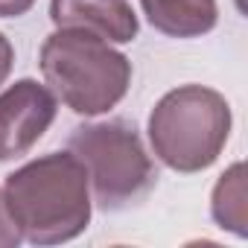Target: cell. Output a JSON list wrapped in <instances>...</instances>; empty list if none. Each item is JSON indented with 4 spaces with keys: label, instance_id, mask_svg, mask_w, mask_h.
<instances>
[{
    "label": "cell",
    "instance_id": "cell-1",
    "mask_svg": "<svg viewBox=\"0 0 248 248\" xmlns=\"http://www.w3.org/2000/svg\"><path fill=\"white\" fill-rule=\"evenodd\" d=\"M3 202L32 245H62L91 225V181L73 152L41 155L3 184Z\"/></svg>",
    "mask_w": 248,
    "mask_h": 248
},
{
    "label": "cell",
    "instance_id": "cell-2",
    "mask_svg": "<svg viewBox=\"0 0 248 248\" xmlns=\"http://www.w3.org/2000/svg\"><path fill=\"white\" fill-rule=\"evenodd\" d=\"M38 64L50 91L73 114L85 117L111 111L132 85V62L111 41L85 30H56L47 35Z\"/></svg>",
    "mask_w": 248,
    "mask_h": 248
},
{
    "label": "cell",
    "instance_id": "cell-3",
    "mask_svg": "<svg viewBox=\"0 0 248 248\" xmlns=\"http://www.w3.org/2000/svg\"><path fill=\"white\" fill-rule=\"evenodd\" d=\"M231 135L228 99L204 85H181L164 93L149 114V143L158 161L175 172H202L216 164Z\"/></svg>",
    "mask_w": 248,
    "mask_h": 248
},
{
    "label": "cell",
    "instance_id": "cell-4",
    "mask_svg": "<svg viewBox=\"0 0 248 248\" xmlns=\"http://www.w3.org/2000/svg\"><path fill=\"white\" fill-rule=\"evenodd\" d=\"M67 152L82 161L93 202L102 210H123L143 202L158 181L138 129L126 120L76 126L67 138Z\"/></svg>",
    "mask_w": 248,
    "mask_h": 248
},
{
    "label": "cell",
    "instance_id": "cell-5",
    "mask_svg": "<svg viewBox=\"0 0 248 248\" xmlns=\"http://www.w3.org/2000/svg\"><path fill=\"white\" fill-rule=\"evenodd\" d=\"M56 111L59 102L47 85L35 79H18L9 85L0 93V161L27 155L53 126Z\"/></svg>",
    "mask_w": 248,
    "mask_h": 248
},
{
    "label": "cell",
    "instance_id": "cell-6",
    "mask_svg": "<svg viewBox=\"0 0 248 248\" xmlns=\"http://www.w3.org/2000/svg\"><path fill=\"white\" fill-rule=\"evenodd\" d=\"M50 18L59 30H85L114 44L138 38V15L129 0H50Z\"/></svg>",
    "mask_w": 248,
    "mask_h": 248
},
{
    "label": "cell",
    "instance_id": "cell-7",
    "mask_svg": "<svg viewBox=\"0 0 248 248\" xmlns=\"http://www.w3.org/2000/svg\"><path fill=\"white\" fill-rule=\"evenodd\" d=\"M149 24L170 38H199L216 27V0H140Z\"/></svg>",
    "mask_w": 248,
    "mask_h": 248
},
{
    "label": "cell",
    "instance_id": "cell-8",
    "mask_svg": "<svg viewBox=\"0 0 248 248\" xmlns=\"http://www.w3.org/2000/svg\"><path fill=\"white\" fill-rule=\"evenodd\" d=\"M245 167L233 164L213 187V199H210V213L216 219L219 228L245 236L248 233V213H245Z\"/></svg>",
    "mask_w": 248,
    "mask_h": 248
},
{
    "label": "cell",
    "instance_id": "cell-9",
    "mask_svg": "<svg viewBox=\"0 0 248 248\" xmlns=\"http://www.w3.org/2000/svg\"><path fill=\"white\" fill-rule=\"evenodd\" d=\"M21 239H24V236H21L18 225L12 222L9 207H6V202H3V190H0V248H15Z\"/></svg>",
    "mask_w": 248,
    "mask_h": 248
},
{
    "label": "cell",
    "instance_id": "cell-10",
    "mask_svg": "<svg viewBox=\"0 0 248 248\" xmlns=\"http://www.w3.org/2000/svg\"><path fill=\"white\" fill-rule=\"evenodd\" d=\"M12 64H15V50L9 44V38L0 32V85H3L12 73Z\"/></svg>",
    "mask_w": 248,
    "mask_h": 248
},
{
    "label": "cell",
    "instance_id": "cell-11",
    "mask_svg": "<svg viewBox=\"0 0 248 248\" xmlns=\"http://www.w3.org/2000/svg\"><path fill=\"white\" fill-rule=\"evenodd\" d=\"M35 0H0V18H21L32 9Z\"/></svg>",
    "mask_w": 248,
    "mask_h": 248
}]
</instances>
